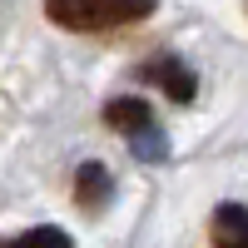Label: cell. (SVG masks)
<instances>
[{
  "label": "cell",
  "instance_id": "cell-1",
  "mask_svg": "<svg viewBox=\"0 0 248 248\" xmlns=\"http://www.w3.org/2000/svg\"><path fill=\"white\" fill-rule=\"evenodd\" d=\"M159 0H45V15L60 30L75 35H105V30H124L154 15Z\"/></svg>",
  "mask_w": 248,
  "mask_h": 248
},
{
  "label": "cell",
  "instance_id": "cell-2",
  "mask_svg": "<svg viewBox=\"0 0 248 248\" xmlns=\"http://www.w3.org/2000/svg\"><path fill=\"white\" fill-rule=\"evenodd\" d=\"M105 124L129 144V154L144 159V164H164L169 159V134L159 129V119L149 109V99H139V94H119L105 105Z\"/></svg>",
  "mask_w": 248,
  "mask_h": 248
},
{
  "label": "cell",
  "instance_id": "cell-3",
  "mask_svg": "<svg viewBox=\"0 0 248 248\" xmlns=\"http://www.w3.org/2000/svg\"><path fill=\"white\" fill-rule=\"evenodd\" d=\"M139 79H144V85H154V90H164L174 105H194V94H199V75L184 65L179 55H169V50L154 55V60H144V65H139Z\"/></svg>",
  "mask_w": 248,
  "mask_h": 248
},
{
  "label": "cell",
  "instance_id": "cell-4",
  "mask_svg": "<svg viewBox=\"0 0 248 248\" xmlns=\"http://www.w3.org/2000/svg\"><path fill=\"white\" fill-rule=\"evenodd\" d=\"M109 199H114V179H109V169H105V164H94V159L79 164V174H75V203H79L85 214H99Z\"/></svg>",
  "mask_w": 248,
  "mask_h": 248
},
{
  "label": "cell",
  "instance_id": "cell-5",
  "mask_svg": "<svg viewBox=\"0 0 248 248\" xmlns=\"http://www.w3.org/2000/svg\"><path fill=\"white\" fill-rule=\"evenodd\" d=\"M209 238H214V248H248V209L223 199L209 218Z\"/></svg>",
  "mask_w": 248,
  "mask_h": 248
},
{
  "label": "cell",
  "instance_id": "cell-6",
  "mask_svg": "<svg viewBox=\"0 0 248 248\" xmlns=\"http://www.w3.org/2000/svg\"><path fill=\"white\" fill-rule=\"evenodd\" d=\"M0 248H75V238L65 229H55V223H45V229H25V233L5 238Z\"/></svg>",
  "mask_w": 248,
  "mask_h": 248
},
{
  "label": "cell",
  "instance_id": "cell-7",
  "mask_svg": "<svg viewBox=\"0 0 248 248\" xmlns=\"http://www.w3.org/2000/svg\"><path fill=\"white\" fill-rule=\"evenodd\" d=\"M243 5H248V0H243Z\"/></svg>",
  "mask_w": 248,
  "mask_h": 248
}]
</instances>
